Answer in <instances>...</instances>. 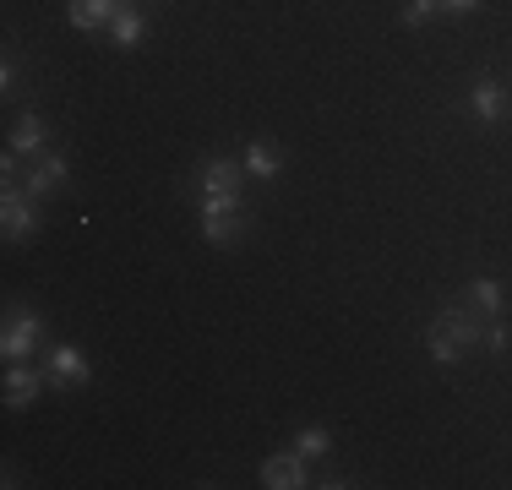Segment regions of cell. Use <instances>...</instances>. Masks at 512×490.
I'll use <instances>...</instances> for the list:
<instances>
[{
  "mask_svg": "<svg viewBox=\"0 0 512 490\" xmlns=\"http://www.w3.org/2000/svg\"><path fill=\"white\" fill-rule=\"evenodd\" d=\"M447 17H469V11H480V0H442Z\"/></svg>",
  "mask_w": 512,
  "mask_h": 490,
  "instance_id": "20",
  "label": "cell"
},
{
  "mask_svg": "<svg viewBox=\"0 0 512 490\" xmlns=\"http://www.w3.org/2000/svg\"><path fill=\"white\" fill-rule=\"evenodd\" d=\"M115 11H120V0H71L66 17H71V28L99 33V28H109V22H115Z\"/></svg>",
  "mask_w": 512,
  "mask_h": 490,
  "instance_id": "10",
  "label": "cell"
},
{
  "mask_svg": "<svg viewBox=\"0 0 512 490\" xmlns=\"http://www.w3.org/2000/svg\"><path fill=\"white\" fill-rule=\"evenodd\" d=\"M39 196H33L22 180H6V196H0V229H6V240L17 245V240H28V235H39Z\"/></svg>",
  "mask_w": 512,
  "mask_h": 490,
  "instance_id": "2",
  "label": "cell"
},
{
  "mask_svg": "<svg viewBox=\"0 0 512 490\" xmlns=\"http://www.w3.org/2000/svg\"><path fill=\"white\" fill-rule=\"evenodd\" d=\"M246 196H202V218H218V213H240Z\"/></svg>",
  "mask_w": 512,
  "mask_h": 490,
  "instance_id": "19",
  "label": "cell"
},
{
  "mask_svg": "<svg viewBox=\"0 0 512 490\" xmlns=\"http://www.w3.org/2000/svg\"><path fill=\"white\" fill-rule=\"evenodd\" d=\"M131 6H137V0H131Z\"/></svg>",
  "mask_w": 512,
  "mask_h": 490,
  "instance_id": "22",
  "label": "cell"
},
{
  "mask_svg": "<svg viewBox=\"0 0 512 490\" xmlns=\"http://www.w3.org/2000/svg\"><path fill=\"white\" fill-rule=\"evenodd\" d=\"M44 142H50V126H44L39 115H22L17 131H11V153H28V158H33Z\"/></svg>",
  "mask_w": 512,
  "mask_h": 490,
  "instance_id": "15",
  "label": "cell"
},
{
  "mask_svg": "<svg viewBox=\"0 0 512 490\" xmlns=\"http://www.w3.org/2000/svg\"><path fill=\"white\" fill-rule=\"evenodd\" d=\"M44 376H50V387H88L93 365L77 343H50L44 349Z\"/></svg>",
  "mask_w": 512,
  "mask_h": 490,
  "instance_id": "4",
  "label": "cell"
},
{
  "mask_svg": "<svg viewBox=\"0 0 512 490\" xmlns=\"http://www.w3.org/2000/svg\"><path fill=\"white\" fill-rule=\"evenodd\" d=\"M502 300H507V289L496 284V278H474L469 294H463V305H469L480 322H491V316H502Z\"/></svg>",
  "mask_w": 512,
  "mask_h": 490,
  "instance_id": "11",
  "label": "cell"
},
{
  "mask_svg": "<svg viewBox=\"0 0 512 490\" xmlns=\"http://www.w3.org/2000/svg\"><path fill=\"white\" fill-rule=\"evenodd\" d=\"M442 17V0H409L404 6V28H420V22Z\"/></svg>",
  "mask_w": 512,
  "mask_h": 490,
  "instance_id": "17",
  "label": "cell"
},
{
  "mask_svg": "<svg viewBox=\"0 0 512 490\" xmlns=\"http://www.w3.org/2000/svg\"><path fill=\"white\" fill-rule=\"evenodd\" d=\"M295 452H306V458H322V452H327V431H322V425H306V431L295 436Z\"/></svg>",
  "mask_w": 512,
  "mask_h": 490,
  "instance_id": "18",
  "label": "cell"
},
{
  "mask_svg": "<svg viewBox=\"0 0 512 490\" xmlns=\"http://www.w3.org/2000/svg\"><path fill=\"white\" fill-rule=\"evenodd\" d=\"M480 316L469 311V305H447V311H436L431 333H425V349H431L436 365H458L469 349H480Z\"/></svg>",
  "mask_w": 512,
  "mask_h": 490,
  "instance_id": "1",
  "label": "cell"
},
{
  "mask_svg": "<svg viewBox=\"0 0 512 490\" xmlns=\"http://www.w3.org/2000/svg\"><path fill=\"white\" fill-rule=\"evenodd\" d=\"M251 229V218H246V207L240 213H218V218H202V240L207 245H229V240H240Z\"/></svg>",
  "mask_w": 512,
  "mask_h": 490,
  "instance_id": "13",
  "label": "cell"
},
{
  "mask_svg": "<svg viewBox=\"0 0 512 490\" xmlns=\"http://www.w3.org/2000/svg\"><path fill=\"white\" fill-rule=\"evenodd\" d=\"M66 158H60V153H39V158H33V164H28V175H22V186H28L33 196H50V191H60V186H66Z\"/></svg>",
  "mask_w": 512,
  "mask_h": 490,
  "instance_id": "8",
  "label": "cell"
},
{
  "mask_svg": "<svg viewBox=\"0 0 512 490\" xmlns=\"http://www.w3.org/2000/svg\"><path fill=\"white\" fill-rule=\"evenodd\" d=\"M202 196H246V164H240V158H207L202 164Z\"/></svg>",
  "mask_w": 512,
  "mask_h": 490,
  "instance_id": "5",
  "label": "cell"
},
{
  "mask_svg": "<svg viewBox=\"0 0 512 490\" xmlns=\"http://www.w3.org/2000/svg\"><path fill=\"white\" fill-rule=\"evenodd\" d=\"M39 343H44L39 311H28V305H11V311H6V327H0V354H6V360H28Z\"/></svg>",
  "mask_w": 512,
  "mask_h": 490,
  "instance_id": "3",
  "label": "cell"
},
{
  "mask_svg": "<svg viewBox=\"0 0 512 490\" xmlns=\"http://www.w3.org/2000/svg\"><path fill=\"white\" fill-rule=\"evenodd\" d=\"M142 33H148V22H142V11L131 6V0H120L115 22H109V39H115L120 49H137V44H142Z\"/></svg>",
  "mask_w": 512,
  "mask_h": 490,
  "instance_id": "12",
  "label": "cell"
},
{
  "mask_svg": "<svg viewBox=\"0 0 512 490\" xmlns=\"http://www.w3.org/2000/svg\"><path fill=\"white\" fill-rule=\"evenodd\" d=\"M11 82H17V60H0V93H11Z\"/></svg>",
  "mask_w": 512,
  "mask_h": 490,
  "instance_id": "21",
  "label": "cell"
},
{
  "mask_svg": "<svg viewBox=\"0 0 512 490\" xmlns=\"http://www.w3.org/2000/svg\"><path fill=\"white\" fill-rule=\"evenodd\" d=\"M507 343H512L507 322H502V316H491V322L480 327V349H485V354H507Z\"/></svg>",
  "mask_w": 512,
  "mask_h": 490,
  "instance_id": "16",
  "label": "cell"
},
{
  "mask_svg": "<svg viewBox=\"0 0 512 490\" xmlns=\"http://www.w3.org/2000/svg\"><path fill=\"white\" fill-rule=\"evenodd\" d=\"M262 485L267 490H300V485H311V474H306V452H278V458H267L262 463Z\"/></svg>",
  "mask_w": 512,
  "mask_h": 490,
  "instance_id": "6",
  "label": "cell"
},
{
  "mask_svg": "<svg viewBox=\"0 0 512 490\" xmlns=\"http://www.w3.org/2000/svg\"><path fill=\"white\" fill-rule=\"evenodd\" d=\"M44 387H50V376H44V371H33L28 360H11V371H6V409H28Z\"/></svg>",
  "mask_w": 512,
  "mask_h": 490,
  "instance_id": "7",
  "label": "cell"
},
{
  "mask_svg": "<svg viewBox=\"0 0 512 490\" xmlns=\"http://www.w3.org/2000/svg\"><path fill=\"white\" fill-rule=\"evenodd\" d=\"M240 164H246V175H251V180H278V169H284V153H278L273 142H251Z\"/></svg>",
  "mask_w": 512,
  "mask_h": 490,
  "instance_id": "14",
  "label": "cell"
},
{
  "mask_svg": "<svg viewBox=\"0 0 512 490\" xmlns=\"http://www.w3.org/2000/svg\"><path fill=\"white\" fill-rule=\"evenodd\" d=\"M469 109L485 120V126H496V120L507 115V88H502L496 77H480V82L469 88Z\"/></svg>",
  "mask_w": 512,
  "mask_h": 490,
  "instance_id": "9",
  "label": "cell"
}]
</instances>
